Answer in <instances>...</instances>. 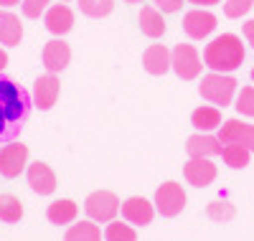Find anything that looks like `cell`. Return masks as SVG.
Returning a JSON list of instances; mask_svg holds the SVG:
<instances>
[{
	"mask_svg": "<svg viewBox=\"0 0 254 241\" xmlns=\"http://www.w3.org/2000/svg\"><path fill=\"white\" fill-rule=\"evenodd\" d=\"M76 218V203L69 201V198H64V201H54L49 206V221L56 224V226H66L71 224Z\"/></svg>",
	"mask_w": 254,
	"mask_h": 241,
	"instance_id": "obj_21",
	"label": "cell"
},
{
	"mask_svg": "<svg viewBox=\"0 0 254 241\" xmlns=\"http://www.w3.org/2000/svg\"><path fill=\"white\" fill-rule=\"evenodd\" d=\"M254 0H226L224 3V15L226 18H244V13L252 10Z\"/></svg>",
	"mask_w": 254,
	"mask_h": 241,
	"instance_id": "obj_28",
	"label": "cell"
},
{
	"mask_svg": "<svg viewBox=\"0 0 254 241\" xmlns=\"http://www.w3.org/2000/svg\"><path fill=\"white\" fill-rule=\"evenodd\" d=\"M252 81H254V69H252Z\"/></svg>",
	"mask_w": 254,
	"mask_h": 241,
	"instance_id": "obj_37",
	"label": "cell"
},
{
	"mask_svg": "<svg viewBox=\"0 0 254 241\" xmlns=\"http://www.w3.org/2000/svg\"><path fill=\"white\" fill-rule=\"evenodd\" d=\"M221 155H224V163L229 168H244L249 165V150L244 145H237V142H229L224 150H221Z\"/></svg>",
	"mask_w": 254,
	"mask_h": 241,
	"instance_id": "obj_24",
	"label": "cell"
},
{
	"mask_svg": "<svg viewBox=\"0 0 254 241\" xmlns=\"http://www.w3.org/2000/svg\"><path fill=\"white\" fill-rule=\"evenodd\" d=\"M171 66L181 79H196L201 74V59L198 51L190 46V43H178V46L171 51Z\"/></svg>",
	"mask_w": 254,
	"mask_h": 241,
	"instance_id": "obj_5",
	"label": "cell"
},
{
	"mask_svg": "<svg viewBox=\"0 0 254 241\" xmlns=\"http://www.w3.org/2000/svg\"><path fill=\"white\" fill-rule=\"evenodd\" d=\"M107 241H137V234L132 231V226H127L122 221H110L107 231H104Z\"/></svg>",
	"mask_w": 254,
	"mask_h": 241,
	"instance_id": "obj_26",
	"label": "cell"
},
{
	"mask_svg": "<svg viewBox=\"0 0 254 241\" xmlns=\"http://www.w3.org/2000/svg\"><path fill=\"white\" fill-rule=\"evenodd\" d=\"M208 216L214 218V221H224V218L234 216V208H231L229 203H211L208 206Z\"/></svg>",
	"mask_w": 254,
	"mask_h": 241,
	"instance_id": "obj_30",
	"label": "cell"
},
{
	"mask_svg": "<svg viewBox=\"0 0 254 241\" xmlns=\"http://www.w3.org/2000/svg\"><path fill=\"white\" fill-rule=\"evenodd\" d=\"M203 63L211 71H219V74L237 71L244 63V43H242V38L234 36V33H224V36L214 38L203 51Z\"/></svg>",
	"mask_w": 254,
	"mask_h": 241,
	"instance_id": "obj_2",
	"label": "cell"
},
{
	"mask_svg": "<svg viewBox=\"0 0 254 241\" xmlns=\"http://www.w3.org/2000/svg\"><path fill=\"white\" fill-rule=\"evenodd\" d=\"M69 59H71V49H69V43H64L61 38H54V41H49L44 46V66L51 74L66 69Z\"/></svg>",
	"mask_w": 254,
	"mask_h": 241,
	"instance_id": "obj_13",
	"label": "cell"
},
{
	"mask_svg": "<svg viewBox=\"0 0 254 241\" xmlns=\"http://www.w3.org/2000/svg\"><path fill=\"white\" fill-rule=\"evenodd\" d=\"M153 216H155L153 203H147L145 198H140V195H132V198H127L122 203V218L135 224V226H147L153 221Z\"/></svg>",
	"mask_w": 254,
	"mask_h": 241,
	"instance_id": "obj_12",
	"label": "cell"
},
{
	"mask_svg": "<svg viewBox=\"0 0 254 241\" xmlns=\"http://www.w3.org/2000/svg\"><path fill=\"white\" fill-rule=\"evenodd\" d=\"M64 241H102V231L94 221H79L66 231Z\"/></svg>",
	"mask_w": 254,
	"mask_h": 241,
	"instance_id": "obj_22",
	"label": "cell"
},
{
	"mask_svg": "<svg viewBox=\"0 0 254 241\" xmlns=\"http://www.w3.org/2000/svg\"><path fill=\"white\" fill-rule=\"evenodd\" d=\"M61 3H66V0H61Z\"/></svg>",
	"mask_w": 254,
	"mask_h": 241,
	"instance_id": "obj_38",
	"label": "cell"
},
{
	"mask_svg": "<svg viewBox=\"0 0 254 241\" xmlns=\"http://www.w3.org/2000/svg\"><path fill=\"white\" fill-rule=\"evenodd\" d=\"M20 216H23V206L15 195H0V221L18 224Z\"/></svg>",
	"mask_w": 254,
	"mask_h": 241,
	"instance_id": "obj_23",
	"label": "cell"
},
{
	"mask_svg": "<svg viewBox=\"0 0 254 241\" xmlns=\"http://www.w3.org/2000/svg\"><path fill=\"white\" fill-rule=\"evenodd\" d=\"M142 66H145L147 74L163 76L171 69V51H168L163 43H153V46H147L145 54H142Z\"/></svg>",
	"mask_w": 254,
	"mask_h": 241,
	"instance_id": "obj_15",
	"label": "cell"
},
{
	"mask_svg": "<svg viewBox=\"0 0 254 241\" xmlns=\"http://www.w3.org/2000/svg\"><path fill=\"white\" fill-rule=\"evenodd\" d=\"M115 8V0H79V10L89 18H104Z\"/></svg>",
	"mask_w": 254,
	"mask_h": 241,
	"instance_id": "obj_25",
	"label": "cell"
},
{
	"mask_svg": "<svg viewBox=\"0 0 254 241\" xmlns=\"http://www.w3.org/2000/svg\"><path fill=\"white\" fill-rule=\"evenodd\" d=\"M188 3H193V5H216V3H221V0H188Z\"/></svg>",
	"mask_w": 254,
	"mask_h": 241,
	"instance_id": "obj_33",
	"label": "cell"
},
{
	"mask_svg": "<svg viewBox=\"0 0 254 241\" xmlns=\"http://www.w3.org/2000/svg\"><path fill=\"white\" fill-rule=\"evenodd\" d=\"M5 63H8V54H5V51H0V71L5 69Z\"/></svg>",
	"mask_w": 254,
	"mask_h": 241,
	"instance_id": "obj_34",
	"label": "cell"
},
{
	"mask_svg": "<svg viewBox=\"0 0 254 241\" xmlns=\"http://www.w3.org/2000/svg\"><path fill=\"white\" fill-rule=\"evenodd\" d=\"M44 10H49V0H23V15L26 18H41Z\"/></svg>",
	"mask_w": 254,
	"mask_h": 241,
	"instance_id": "obj_29",
	"label": "cell"
},
{
	"mask_svg": "<svg viewBox=\"0 0 254 241\" xmlns=\"http://www.w3.org/2000/svg\"><path fill=\"white\" fill-rule=\"evenodd\" d=\"M190 122H193L196 129L208 132V129L221 127V112H219V107H198V109H193V115H190Z\"/></svg>",
	"mask_w": 254,
	"mask_h": 241,
	"instance_id": "obj_20",
	"label": "cell"
},
{
	"mask_svg": "<svg viewBox=\"0 0 254 241\" xmlns=\"http://www.w3.org/2000/svg\"><path fill=\"white\" fill-rule=\"evenodd\" d=\"M155 8L163 10V13H178L183 8V0H153Z\"/></svg>",
	"mask_w": 254,
	"mask_h": 241,
	"instance_id": "obj_31",
	"label": "cell"
},
{
	"mask_svg": "<svg viewBox=\"0 0 254 241\" xmlns=\"http://www.w3.org/2000/svg\"><path fill=\"white\" fill-rule=\"evenodd\" d=\"M125 3H130V5H135V3H142V0H125Z\"/></svg>",
	"mask_w": 254,
	"mask_h": 241,
	"instance_id": "obj_36",
	"label": "cell"
},
{
	"mask_svg": "<svg viewBox=\"0 0 254 241\" xmlns=\"http://www.w3.org/2000/svg\"><path fill=\"white\" fill-rule=\"evenodd\" d=\"M59 89H61V84H59L56 74L49 71L46 76H38L36 84H33V104L41 109V112H49V109L56 104Z\"/></svg>",
	"mask_w": 254,
	"mask_h": 241,
	"instance_id": "obj_10",
	"label": "cell"
},
{
	"mask_svg": "<svg viewBox=\"0 0 254 241\" xmlns=\"http://www.w3.org/2000/svg\"><path fill=\"white\" fill-rule=\"evenodd\" d=\"M198 92H201V97H203L206 102L219 104V107H226V104H231V97H234V92H237V79L214 71V74L203 76Z\"/></svg>",
	"mask_w": 254,
	"mask_h": 241,
	"instance_id": "obj_3",
	"label": "cell"
},
{
	"mask_svg": "<svg viewBox=\"0 0 254 241\" xmlns=\"http://www.w3.org/2000/svg\"><path fill=\"white\" fill-rule=\"evenodd\" d=\"M237 112L239 115H247V117H254V86H244L237 97Z\"/></svg>",
	"mask_w": 254,
	"mask_h": 241,
	"instance_id": "obj_27",
	"label": "cell"
},
{
	"mask_svg": "<svg viewBox=\"0 0 254 241\" xmlns=\"http://www.w3.org/2000/svg\"><path fill=\"white\" fill-rule=\"evenodd\" d=\"M244 38L252 43V49H254V20H247L244 23Z\"/></svg>",
	"mask_w": 254,
	"mask_h": 241,
	"instance_id": "obj_32",
	"label": "cell"
},
{
	"mask_svg": "<svg viewBox=\"0 0 254 241\" xmlns=\"http://www.w3.org/2000/svg\"><path fill=\"white\" fill-rule=\"evenodd\" d=\"M214 28H216V15L208 13V10H203V8L188 10V13L183 15V31H186V36L196 38V41L211 36V33H214Z\"/></svg>",
	"mask_w": 254,
	"mask_h": 241,
	"instance_id": "obj_8",
	"label": "cell"
},
{
	"mask_svg": "<svg viewBox=\"0 0 254 241\" xmlns=\"http://www.w3.org/2000/svg\"><path fill=\"white\" fill-rule=\"evenodd\" d=\"M31 117V94L13 76L0 74V145L13 142Z\"/></svg>",
	"mask_w": 254,
	"mask_h": 241,
	"instance_id": "obj_1",
	"label": "cell"
},
{
	"mask_svg": "<svg viewBox=\"0 0 254 241\" xmlns=\"http://www.w3.org/2000/svg\"><path fill=\"white\" fill-rule=\"evenodd\" d=\"M20 38H23L20 18L8 13V10H0V43H5V46H18Z\"/></svg>",
	"mask_w": 254,
	"mask_h": 241,
	"instance_id": "obj_19",
	"label": "cell"
},
{
	"mask_svg": "<svg viewBox=\"0 0 254 241\" xmlns=\"http://www.w3.org/2000/svg\"><path fill=\"white\" fill-rule=\"evenodd\" d=\"M84 211H87V216L92 218V221H99V224L107 221L110 224L120 211V201L110 190H94L87 198V203H84Z\"/></svg>",
	"mask_w": 254,
	"mask_h": 241,
	"instance_id": "obj_4",
	"label": "cell"
},
{
	"mask_svg": "<svg viewBox=\"0 0 254 241\" xmlns=\"http://www.w3.org/2000/svg\"><path fill=\"white\" fill-rule=\"evenodd\" d=\"M186 150L190 158H211V155H221V140L219 137H211V135H193L188 137Z\"/></svg>",
	"mask_w": 254,
	"mask_h": 241,
	"instance_id": "obj_17",
	"label": "cell"
},
{
	"mask_svg": "<svg viewBox=\"0 0 254 241\" xmlns=\"http://www.w3.org/2000/svg\"><path fill=\"white\" fill-rule=\"evenodd\" d=\"M183 175L190 185L196 188H206L214 183L216 178V165L211 163L208 158H190L186 165H183Z\"/></svg>",
	"mask_w": 254,
	"mask_h": 241,
	"instance_id": "obj_9",
	"label": "cell"
},
{
	"mask_svg": "<svg viewBox=\"0 0 254 241\" xmlns=\"http://www.w3.org/2000/svg\"><path fill=\"white\" fill-rule=\"evenodd\" d=\"M46 28L51 31V33H56V36H64V33H69L71 31V26H74V13L69 10V5H64V3H59V5H51L49 10H46Z\"/></svg>",
	"mask_w": 254,
	"mask_h": 241,
	"instance_id": "obj_16",
	"label": "cell"
},
{
	"mask_svg": "<svg viewBox=\"0 0 254 241\" xmlns=\"http://www.w3.org/2000/svg\"><path fill=\"white\" fill-rule=\"evenodd\" d=\"M28 185L38 193V195H51L56 190V175L46 163H33L28 168Z\"/></svg>",
	"mask_w": 254,
	"mask_h": 241,
	"instance_id": "obj_14",
	"label": "cell"
},
{
	"mask_svg": "<svg viewBox=\"0 0 254 241\" xmlns=\"http://www.w3.org/2000/svg\"><path fill=\"white\" fill-rule=\"evenodd\" d=\"M186 206V193H183V185L168 181L163 183L158 190H155V208L160 216H178Z\"/></svg>",
	"mask_w": 254,
	"mask_h": 241,
	"instance_id": "obj_6",
	"label": "cell"
},
{
	"mask_svg": "<svg viewBox=\"0 0 254 241\" xmlns=\"http://www.w3.org/2000/svg\"><path fill=\"white\" fill-rule=\"evenodd\" d=\"M20 3V0H0V5H3V8H10V5H18Z\"/></svg>",
	"mask_w": 254,
	"mask_h": 241,
	"instance_id": "obj_35",
	"label": "cell"
},
{
	"mask_svg": "<svg viewBox=\"0 0 254 241\" xmlns=\"http://www.w3.org/2000/svg\"><path fill=\"white\" fill-rule=\"evenodd\" d=\"M219 140L224 145H229V142L244 145L249 152H254V124H242L239 120H229V122L221 124Z\"/></svg>",
	"mask_w": 254,
	"mask_h": 241,
	"instance_id": "obj_11",
	"label": "cell"
},
{
	"mask_svg": "<svg viewBox=\"0 0 254 241\" xmlns=\"http://www.w3.org/2000/svg\"><path fill=\"white\" fill-rule=\"evenodd\" d=\"M140 31L147 38H160L165 33V20L155 5H142L140 10Z\"/></svg>",
	"mask_w": 254,
	"mask_h": 241,
	"instance_id": "obj_18",
	"label": "cell"
},
{
	"mask_svg": "<svg viewBox=\"0 0 254 241\" xmlns=\"http://www.w3.org/2000/svg\"><path fill=\"white\" fill-rule=\"evenodd\" d=\"M26 158H28V147L20 142H10L0 147V175L3 178H15L20 175V170L26 168Z\"/></svg>",
	"mask_w": 254,
	"mask_h": 241,
	"instance_id": "obj_7",
	"label": "cell"
}]
</instances>
